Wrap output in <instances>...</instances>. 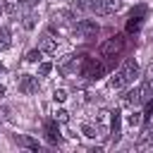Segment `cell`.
<instances>
[{
  "mask_svg": "<svg viewBox=\"0 0 153 153\" xmlns=\"http://www.w3.org/2000/svg\"><path fill=\"white\" fill-rule=\"evenodd\" d=\"M122 131V120H120V112H112V122H110V141L112 143H117L120 141V134Z\"/></svg>",
  "mask_w": 153,
  "mask_h": 153,
  "instance_id": "obj_12",
  "label": "cell"
},
{
  "mask_svg": "<svg viewBox=\"0 0 153 153\" xmlns=\"http://www.w3.org/2000/svg\"><path fill=\"white\" fill-rule=\"evenodd\" d=\"M55 120H60V122H67V120H69L67 110H57V112H55Z\"/></svg>",
  "mask_w": 153,
  "mask_h": 153,
  "instance_id": "obj_26",
  "label": "cell"
},
{
  "mask_svg": "<svg viewBox=\"0 0 153 153\" xmlns=\"http://www.w3.org/2000/svg\"><path fill=\"white\" fill-rule=\"evenodd\" d=\"M50 69H53V65H50V62H41V65H38V74H41V76L50 74Z\"/></svg>",
  "mask_w": 153,
  "mask_h": 153,
  "instance_id": "obj_23",
  "label": "cell"
},
{
  "mask_svg": "<svg viewBox=\"0 0 153 153\" xmlns=\"http://www.w3.org/2000/svg\"><path fill=\"white\" fill-rule=\"evenodd\" d=\"M53 98H55V103H65V100H67V93H65V91H55Z\"/></svg>",
  "mask_w": 153,
  "mask_h": 153,
  "instance_id": "obj_25",
  "label": "cell"
},
{
  "mask_svg": "<svg viewBox=\"0 0 153 153\" xmlns=\"http://www.w3.org/2000/svg\"><path fill=\"white\" fill-rule=\"evenodd\" d=\"M74 7H79V10H86V7H91V2H88V0H74Z\"/></svg>",
  "mask_w": 153,
  "mask_h": 153,
  "instance_id": "obj_27",
  "label": "cell"
},
{
  "mask_svg": "<svg viewBox=\"0 0 153 153\" xmlns=\"http://www.w3.org/2000/svg\"><path fill=\"white\" fill-rule=\"evenodd\" d=\"M0 96H5V86L2 84H0Z\"/></svg>",
  "mask_w": 153,
  "mask_h": 153,
  "instance_id": "obj_29",
  "label": "cell"
},
{
  "mask_svg": "<svg viewBox=\"0 0 153 153\" xmlns=\"http://www.w3.org/2000/svg\"><path fill=\"white\" fill-rule=\"evenodd\" d=\"M24 5H26V7H36V5H38V0H24Z\"/></svg>",
  "mask_w": 153,
  "mask_h": 153,
  "instance_id": "obj_28",
  "label": "cell"
},
{
  "mask_svg": "<svg viewBox=\"0 0 153 153\" xmlns=\"http://www.w3.org/2000/svg\"><path fill=\"white\" fill-rule=\"evenodd\" d=\"M0 72H5V67H2V65H0Z\"/></svg>",
  "mask_w": 153,
  "mask_h": 153,
  "instance_id": "obj_30",
  "label": "cell"
},
{
  "mask_svg": "<svg viewBox=\"0 0 153 153\" xmlns=\"http://www.w3.org/2000/svg\"><path fill=\"white\" fill-rule=\"evenodd\" d=\"M17 143H22V146H26V148H31V151H38V148H41L38 141H33V139H29V136H17Z\"/></svg>",
  "mask_w": 153,
  "mask_h": 153,
  "instance_id": "obj_18",
  "label": "cell"
},
{
  "mask_svg": "<svg viewBox=\"0 0 153 153\" xmlns=\"http://www.w3.org/2000/svg\"><path fill=\"white\" fill-rule=\"evenodd\" d=\"M79 74L86 76V79H100L105 74V65L98 62L96 57H84L81 65H79Z\"/></svg>",
  "mask_w": 153,
  "mask_h": 153,
  "instance_id": "obj_2",
  "label": "cell"
},
{
  "mask_svg": "<svg viewBox=\"0 0 153 153\" xmlns=\"http://www.w3.org/2000/svg\"><path fill=\"white\" fill-rule=\"evenodd\" d=\"M74 33H76L79 38H93V36L98 33V24H96L93 19H79V22L74 24Z\"/></svg>",
  "mask_w": 153,
  "mask_h": 153,
  "instance_id": "obj_4",
  "label": "cell"
},
{
  "mask_svg": "<svg viewBox=\"0 0 153 153\" xmlns=\"http://www.w3.org/2000/svg\"><path fill=\"white\" fill-rule=\"evenodd\" d=\"M127 122H129V127H139V124L143 122V112H131V115L127 117Z\"/></svg>",
  "mask_w": 153,
  "mask_h": 153,
  "instance_id": "obj_20",
  "label": "cell"
},
{
  "mask_svg": "<svg viewBox=\"0 0 153 153\" xmlns=\"http://www.w3.org/2000/svg\"><path fill=\"white\" fill-rule=\"evenodd\" d=\"M41 50H43V53H50V55H53V53L57 50V41H55V38L50 36V33H43V36H41Z\"/></svg>",
  "mask_w": 153,
  "mask_h": 153,
  "instance_id": "obj_13",
  "label": "cell"
},
{
  "mask_svg": "<svg viewBox=\"0 0 153 153\" xmlns=\"http://www.w3.org/2000/svg\"><path fill=\"white\" fill-rule=\"evenodd\" d=\"M141 103V88H129L124 96H122V105L124 108H134Z\"/></svg>",
  "mask_w": 153,
  "mask_h": 153,
  "instance_id": "obj_11",
  "label": "cell"
},
{
  "mask_svg": "<svg viewBox=\"0 0 153 153\" xmlns=\"http://www.w3.org/2000/svg\"><path fill=\"white\" fill-rule=\"evenodd\" d=\"M72 62H74V55H65V57H60V62H57V69H60L62 74H69V69H72Z\"/></svg>",
  "mask_w": 153,
  "mask_h": 153,
  "instance_id": "obj_15",
  "label": "cell"
},
{
  "mask_svg": "<svg viewBox=\"0 0 153 153\" xmlns=\"http://www.w3.org/2000/svg\"><path fill=\"white\" fill-rule=\"evenodd\" d=\"M41 53H43L41 48H38V50H29V53H26V62H38V60H41Z\"/></svg>",
  "mask_w": 153,
  "mask_h": 153,
  "instance_id": "obj_21",
  "label": "cell"
},
{
  "mask_svg": "<svg viewBox=\"0 0 153 153\" xmlns=\"http://www.w3.org/2000/svg\"><path fill=\"white\" fill-rule=\"evenodd\" d=\"M146 100H153V65L148 67V74L143 76V84H141V103Z\"/></svg>",
  "mask_w": 153,
  "mask_h": 153,
  "instance_id": "obj_7",
  "label": "cell"
},
{
  "mask_svg": "<svg viewBox=\"0 0 153 153\" xmlns=\"http://www.w3.org/2000/svg\"><path fill=\"white\" fill-rule=\"evenodd\" d=\"M53 22H55V24H57V22H60V24H69V22H72V12H67V10H65V12H55V14H53Z\"/></svg>",
  "mask_w": 153,
  "mask_h": 153,
  "instance_id": "obj_17",
  "label": "cell"
},
{
  "mask_svg": "<svg viewBox=\"0 0 153 153\" xmlns=\"http://www.w3.org/2000/svg\"><path fill=\"white\" fill-rule=\"evenodd\" d=\"M19 91H22V93H33V91H38V81H36V76H31V74H22V76H19Z\"/></svg>",
  "mask_w": 153,
  "mask_h": 153,
  "instance_id": "obj_8",
  "label": "cell"
},
{
  "mask_svg": "<svg viewBox=\"0 0 153 153\" xmlns=\"http://www.w3.org/2000/svg\"><path fill=\"white\" fill-rule=\"evenodd\" d=\"M139 74V65H136V60H127L124 62V67L122 69H117L115 74H112V79H110V86L112 88H124L127 84H131L134 81V76Z\"/></svg>",
  "mask_w": 153,
  "mask_h": 153,
  "instance_id": "obj_1",
  "label": "cell"
},
{
  "mask_svg": "<svg viewBox=\"0 0 153 153\" xmlns=\"http://www.w3.org/2000/svg\"><path fill=\"white\" fill-rule=\"evenodd\" d=\"M17 10H19V0H2V12L14 14Z\"/></svg>",
  "mask_w": 153,
  "mask_h": 153,
  "instance_id": "obj_19",
  "label": "cell"
},
{
  "mask_svg": "<svg viewBox=\"0 0 153 153\" xmlns=\"http://www.w3.org/2000/svg\"><path fill=\"white\" fill-rule=\"evenodd\" d=\"M0 10H2V7H0Z\"/></svg>",
  "mask_w": 153,
  "mask_h": 153,
  "instance_id": "obj_32",
  "label": "cell"
},
{
  "mask_svg": "<svg viewBox=\"0 0 153 153\" xmlns=\"http://www.w3.org/2000/svg\"><path fill=\"white\" fill-rule=\"evenodd\" d=\"M0 117H2V115H0Z\"/></svg>",
  "mask_w": 153,
  "mask_h": 153,
  "instance_id": "obj_31",
  "label": "cell"
},
{
  "mask_svg": "<svg viewBox=\"0 0 153 153\" xmlns=\"http://www.w3.org/2000/svg\"><path fill=\"white\" fill-rule=\"evenodd\" d=\"M110 122H112V112H108V110H100V112H98V127H96L100 136L110 134Z\"/></svg>",
  "mask_w": 153,
  "mask_h": 153,
  "instance_id": "obj_9",
  "label": "cell"
},
{
  "mask_svg": "<svg viewBox=\"0 0 153 153\" xmlns=\"http://www.w3.org/2000/svg\"><path fill=\"white\" fill-rule=\"evenodd\" d=\"M24 26H26V29H33V26H36V17H33V14H26V17H24Z\"/></svg>",
  "mask_w": 153,
  "mask_h": 153,
  "instance_id": "obj_24",
  "label": "cell"
},
{
  "mask_svg": "<svg viewBox=\"0 0 153 153\" xmlns=\"http://www.w3.org/2000/svg\"><path fill=\"white\" fill-rule=\"evenodd\" d=\"M146 12H148V7H146V5H136V7L131 10L129 22H127V31H129V33H136V31H139V26H141V22H143Z\"/></svg>",
  "mask_w": 153,
  "mask_h": 153,
  "instance_id": "obj_6",
  "label": "cell"
},
{
  "mask_svg": "<svg viewBox=\"0 0 153 153\" xmlns=\"http://www.w3.org/2000/svg\"><path fill=\"white\" fill-rule=\"evenodd\" d=\"M81 131H84V136H88V139L98 136V129H93L91 124H81Z\"/></svg>",
  "mask_w": 153,
  "mask_h": 153,
  "instance_id": "obj_22",
  "label": "cell"
},
{
  "mask_svg": "<svg viewBox=\"0 0 153 153\" xmlns=\"http://www.w3.org/2000/svg\"><path fill=\"white\" fill-rule=\"evenodd\" d=\"M43 129H45V139H48L50 143H60V141H62V136H60V129H57L55 120H48V122L43 124Z\"/></svg>",
  "mask_w": 153,
  "mask_h": 153,
  "instance_id": "obj_10",
  "label": "cell"
},
{
  "mask_svg": "<svg viewBox=\"0 0 153 153\" xmlns=\"http://www.w3.org/2000/svg\"><path fill=\"white\" fill-rule=\"evenodd\" d=\"M139 148H153V127H148L146 131H143V136H141V141L136 143Z\"/></svg>",
  "mask_w": 153,
  "mask_h": 153,
  "instance_id": "obj_14",
  "label": "cell"
},
{
  "mask_svg": "<svg viewBox=\"0 0 153 153\" xmlns=\"http://www.w3.org/2000/svg\"><path fill=\"white\" fill-rule=\"evenodd\" d=\"M10 36H12L10 29H7V26H0V50H7V48H10V43H12Z\"/></svg>",
  "mask_w": 153,
  "mask_h": 153,
  "instance_id": "obj_16",
  "label": "cell"
},
{
  "mask_svg": "<svg viewBox=\"0 0 153 153\" xmlns=\"http://www.w3.org/2000/svg\"><path fill=\"white\" fill-rule=\"evenodd\" d=\"M122 48H124V38H122V36H112V38H108V41L100 45V53H103L105 57H117V55L122 53Z\"/></svg>",
  "mask_w": 153,
  "mask_h": 153,
  "instance_id": "obj_5",
  "label": "cell"
},
{
  "mask_svg": "<svg viewBox=\"0 0 153 153\" xmlns=\"http://www.w3.org/2000/svg\"><path fill=\"white\" fill-rule=\"evenodd\" d=\"M122 7V0H93L91 2V10L96 12V14H115L117 10Z\"/></svg>",
  "mask_w": 153,
  "mask_h": 153,
  "instance_id": "obj_3",
  "label": "cell"
}]
</instances>
